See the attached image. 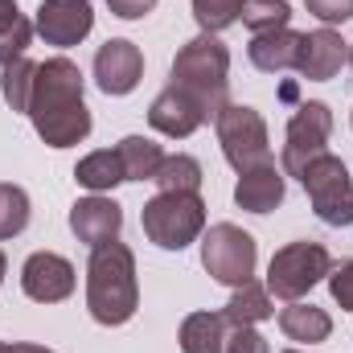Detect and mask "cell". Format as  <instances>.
<instances>
[{
  "mask_svg": "<svg viewBox=\"0 0 353 353\" xmlns=\"http://www.w3.org/2000/svg\"><path fill=\"white\" fill-rule=\"evenodd\" d=\"M350 66H353V46H350Z\"/></svg>",
  "mask_w": 353,
  "mask_h": 353,
  "instance_id": "d590c367",
  "label": "cell"
},
{
  "mask_svg": "<svg viewBox=\"0 0 353 353\" xmlns=\"http://www.w3.org/2000/svg\"><path fill=\"white\" fill-rule=\"evenodd\" d=\"M152 181H157L161 193H197L201 181H205V173H201V165H197L189 152H176V157H165V161H161V169H157Z\"/></svg>",
  "mask_w": 353,
  "mask_h": 353,
  "instance_id": "cb8c5ba5",
  "label": "cell"
},
{
  "mask_svg": "<svg viewBox=\"0 0 353 353\" xmlns=\"http://www.w3.org/2000/svg\"><path fill=\"white\" fill-rule=\"evenodd\" d=\"M247 0H193V17L201 25V33H222L243 17Z\"/></svg>",
  "mask_w": 353,
  "mask_h": 353,
  "instance_id": "83f0119b",
  "label": "cell"
},
{
  "mask_svg": "<svg viewBox=\"0 0 353 353\" xmlns=\"http://www.w3.org/2000/svg\"><path fill=\"white\" fill-rule=\"evenodd\" d=\"M169 83L193 94L205 119H218V111L230 103V50L218 41V33H197L176 50Z\"/></svg>",
  "mask_w": 353,
  "mask_h": 353,
  "instance_id": "3957f363",
  "label": "cell"
},
{
  "mask_svg": "<svg viewBox=\"0 0 353 353\" xmlns=\"http://www.w3.org/2000/svg\"><path fill=\"white\" fill-rule=\"evenodd\" d=\"M4 267L8 263H4V251H0V283H4Z\"/></svg>",
  "mask_w": 353,
  "mask_h": 353,
  "instance_id": "836d02e7",
  "label": "cell"
},
{
  "mask_svg": "<svg viewBox=\"0 0 353 353\" xmlns=\"http://www.w3.org/2000/svg\"><path fill=\"white\" fill-rule=\"evenodd\" d=\"M29 226V193L12 181H0V239H17Z\"/></svg>",
  "mask_w": 353,
  "mask_h": 353,
  "instance_id": "484cf974",
  "label": "cell"
},
{
  "mask_svg": "<svg viewBox=\"0 0 353 353\" xmlns=\"http://www.w3.org/2000/svg\"><path fill=\"white\" fill-rule=\"evenodd\" d=\"M119 226H123V210L103 197V193H90V197H79L70 205V230L79 243H87L90 251L103 247V243H115L119 239Z\"/></svg>",
  "mask_w": 353,
  "mask_h": 353,
  "instance_id": "5bb4252c",
  "label": "cell"
},
{
  "mask_svg": "<svg viewBox=\"0 0 353 353\" xmlns=\"http://www.w3.org/2000/svg\"><path fill=\"white\" fill-rule=\"evenodd\" d=\"M33 29L46 37V46L70 50L94 29V8L90 0H41Z\"/></svg>",
  "mask_w": 353,
  "mask_h": 353,
  "instance_id": "30bf717a",
  "label": "cell"
},
{
  "mask_svg": "<svg viewBox=\"0 0 353 353\" xmlns=\"http://www.w3.org/2000/svg\"><path fill=\"white\" fill-rule=\"evenodd\" d=\"M329 136H333V111L321 99H308L296 107V115L288 119V136H283V173L300 176L321 152H329Z\"/></svg>",
  "mask_w": 353,
  "mask_h": 353,
  "instance_id": "9c48e42d",
  "label": "cell"
},
{
  "mask_svg": "<svg viewBox=\"0 0 353 353\" xmlns=\"http://www.w3.org/2000/svg\"><path fill=\"white\" fill-rule=\"evenodd\" d=\"M74 181L90 189V193H107V189H115L119 181H123V165H119V152L115 148H103V152H90L79 161V169H74Z\"/></svg>",
  "mask_w": 353,
  "mask_h": 353,
  "instance_id": "603a6c76",
  "label": "cell"
},
{
  "mask_svg": "<svg viewBox=\"0 0 353 353\" xmlns=\"http://www.w3.org/2000/svg\"><path fill=\"white\" fill-rule=\"evenodd\" d=\"M33 21L17 8V0H0V66L25 58L29 41H33Z\"/></svg>",
  "mask_w": 353,
  "mask_h": 353,
  "instance_id": "44dd1931",
  "label": "cell"
},
{
  "mask_svg": "<svg viewBox=\"0 0 353 353\" xmlns=\"http://www.w3.org/2000/svg\"><path fill=\"white\" fill-rule=\"evenodd\" d=\"M148 123H152L161 136H169V140H185V136H193V132L205 123V111L197 107L193 94H185L181 87L169 83V87L152 99V107H148Z\"/></svg>",
  "mask_w": 353,
  "mask_h": 353,
  "instance_id": "9a60e30c",
  "label": "cell"
},
{
  "mask_svg": "<svg viewBox=\"0 0 353 353\" xmlns=\"http://www.w3.org/2000/svg\"><path fill=\"white\" fill-rule=\"evenodd\" d=\"M279 329L288 341H304V345H316L333 333V316L316 304H304V300H292L283 312H279Z\"/></svg>",
  "mask_w": 353,
  "mask_h": 353,
  "instance_id": "ac0fdd59",
  "label": "cell"
},
{
  "mask_svg": "<svg viewBox=\"0 0 353 353\" xmlns=\"http://www.w3.org/2000/svg\"><path fill=\"white\" fill-rule=\"evenodd\" d=\"M333 255L321 243H288L267 263V292L275 300H304L321 279H329Z\"/></svg>",
  "mask_w": 353,
  "mask_h": 353,
  "instance_id": "5b68a950",
  "label": "cell"
},
{
  "mask_svg": "<svg viewBox=\"0 0 353 353\" xmlns=\"http://www.w3.org/2000/svg\"><path fill=\"white\" fill-rule=\"evenodd\" d=\"M222 353H271V350H267L263 337L255 333V325H234L226 333V350Z\"/></svg>",
  "mask_w": 353,
  "mask_h": 353,
  "instance_id": "f546056e",
  "label": "cell"
},
{
  "mask_svg": "<svg viewBox=\"0 0 353 353\" xmlns=\"http://www.w3.org/2000/svg\"><path fill=\"white\" fill-rule=\"evenodd\" d=\"M0 353H8V345H4V341H0Z\"/></svg>",
  "mask_w": 353,
  "mask_h": 353,
  "instance_id": "e575fe53",
  "label": "cell"
},
{
  "mask_svg": "<svg viewBox=\"0 0 353 353\" xmlns=\"http://www.w3.org/2000/svg\"><path fill=\"white\" fill-rule=\"evenodd\" d=\"M140 222L148 243H157L161 251H185L205 230V201L201 193H157L144 205Z\"/></svg>",
  "mask_w": 353,
  "mask_h": 353,
  "instance_id": "277c9868",
  "label": "cell"
},
{
  "mask_svg": "<svg viewBox=\"0 0 353 353\" xmlns=\"http://www.w3.org/2000/svg\"><path fill=\"white\" fill-rule=\"evenodd\" d=\"M255 263H259V247L243 226L218 222V226L201 230V267L218 283L243 288L247 279H255Z\"/></svg>",
  "mask_w": 353,
  "mask_h": 353,
  "instance_id": "8992f818",
  "label": "cell"
},
{
  "mask_svg": "<svg viewBox=\"0 0 353 353\" xmlns=\"http://www.w3.org/2000/svg\"><path fill=\"white\" fill-rule=\"evenodd\" d=\"M87 308L107 329L128 325L140 308V283H136V255L115 239L90 251L87 263Z\"/></svg>",
  "mask_w": 353,
  "mask_h": 353,
  "instance_id": "7a4b0ae2",
  "label": "cell"
},
{
  "mask_svg": "<svg viewBox=\"0 0 353 353\" xmlns=\"http://www.w3.org/2000/svg\"><path fill=\"white\" fill-rule=\"evenodd\" d=\"M107 8L115 17H123V21H140V17H148L157 8V0H107Z\"/></svg>",
  "mask_w": 353,
  "mask_h": 353,
  "instance_id": "1f68e13d",
  "label": "cell"
},
{
  "mask_svg": "<svg viewBox=\"0 0 353 353\" xmlns=\"http://www.w3.org/2000/svg\"><path fill=\"white\" fill-rule=\"evenodd\" d=\"M0 70H4V74H0L4 103L25 115V111H29V94H33V79H37V62L17 58V62H8V66H0Z\"/></svg>",
  "mask_w": 353,
  "mask_h": 353,
  "instance_id": "d4e9b609",
  "label": "cell"
},
{
  "mask_svg": "<svg viewBox=\"0 0 353 353\" xmlns=\"http://www.w3.org/2000/svg\"><path fill=\"white\" fill-rule=\"evenodd\" d=\"M283 193H288L283 189V169H275V161L239 173V185H234V201L247 214H271L275 205H283Z\"/></svg>",
  "mask_w": 353,
  "mask_h": 353,
  "instance_id": "2e32d148",
  "label": "cell"
},
{
  "mask_svg": "<svg viewBox=\"0 0 353 353\" xmlns=\"http://www.w3.org/2000/svg\"><path fill=\"white\" fill-rule=\"evenodd\" d=\"M115 152H119V165H123V181H152L161 161H165L161 144L148 140V136H123Z\"/></svg>",
  "mask_w": 353,
  "mask_h": 353,
  "instance_id": "7402d4cb",
  "label": "cell"
},
{
  "mask_svg": "<svg viewBox=\"0 0 353 353\" xmlns=\"http://www.w3.org/2000/svg\"><path fill=\"white\" fill-rule=\"evenodd\" d=\"M222 316H226L230 329H234V325H263V321H271V316H275V304H271L267 283L247 279L243 288H234V296H230V304L222 308Z\"/></svg>",
  "mask_w": 353,
  "mask_h": 353,
  "instance_id": "ffe728a7",
  "label": "cell"
},
{
  "mask_svg": "<svg viewBox=\"0 0 353 353\" xmlns=\"http://www.w3.org/2000/svg\"><path fill=\"white\" fill-rule=\"evenodd\" d=\"M218 144H222V157L234 173H247L255 165L271 161V140H267V123L255 107H239V103H226L218 111Z\"/></svg>",
  "mask_w": 353,
  "mask_h": 353,
  "instance_id": "52a82bcc",
  "label": "cell"
},
{
  "mask_svg": "<svg viewBox=\"0 0 353 353\" xmlns=\"http://www.w3.org/2000/svg\"><path fill=\"white\" fill-rule=\"evenodd\" d=\"M21 288L37 304H62L74 292V263L54 251H33L21 267Z\"/></svg>",
  "mask_w": 353,
  "mask_h": 353,
  "instance_id": "7c38bea8",
  "label": "cell"
},
{
  "mask_svg": "<svg viewBox=\"0 0 353 353\" xmlns=\"http://www.w3.org/2000/svg\"><path fill=\"white\" fill-rule=\"evenodd\" d=\"M292 21V8L288 0H247L243 8V25L259 37V33H275V29H288Z\"/></svg>",
  "mask_w": 353,
  "mask_h": 353,
  "instance_id": "4316f807",
  "label": "cell"
},
{
  "mask_svg": "<svg viewBox=\"0 0 353 353\" xmlns=\"http://www.w3.org/2000/svg\"><path fill=\"white\" fill-rule=\"evenodd\" d=\"M226 329L230 325L222 312H189L181 321V353H222Z\"/></svg>",
  "mask_w": 353,
  "mask_h": 353,
  "instance_id": "d6986e66",
  "label": "cell"
},
{
  "mask_svg": "<svg viewBox=\"0 0 353 353\" xmlns=\"http://www.w3.org/2000/svg\"><path fill=\"white\" fill-rule=\"evenodd\" d=\"M300 185H304V193L325 226H353V181L341 157L321 152L300 173Z\"/></svg>",
  "mask_w": 353,
  "mask_h": 353,
  "instance_id": "ba28073f",
  "label": "cell"
},
{
  "mask_svg": "<svg viewBox=\"0 0 353 353\" xmlns=\"http://www.w3.org/2000/svg\"><path fill=\"white\" fill-rule=\"evenodd\" d=\"M144 79V54L128 37H111L94 54V83L103 94H132Z\"/></svg>",
  "mask_w": 353,
  "mask_h": 353,
  "instance_id": "8fae6325",
  "label": "cell"
},
{
  "mask_svg": "<svg viewBox=\"0 0 353 353\" xmlns=\"http://www.w3.org/2000/svg\"><path fill=\"white\" fill-rule=\"evenodd\" d=\"M308 4V12L321 21V25H345V21H353V0H304Z\"/></svg>",
  "mask_w": 353,
  "mask_h": 353,
  "instance_id": "f1b7e54d",
  "label": "cell"
},
{
  "mask_svg": "<svg viewBox=\"0 0 353 353\" xmlns=\"http://www.w3.org/2000/svg\"><path fill=\"white\" fill-rule=\"evenodd\" d=\"M329 292H333V300H337L345 312H353V259H345L341 267L329 271Z\"/></svg>",
  "mask_w": 353,
  "mask_h": 353,
  "instance_id": "4dcf8cb0",
  "label": "cell"
},
{
  "mask_svg": "<svg viewBox=\"0 0 353 353\" xmlns=\"http://www.w3.org/2000/svg\"><path fill=\"white\" fill-rule=\"evenodd\" d=\"M296 54H300V33L296 29H275V33H259L247 46V58L255 70L263 74H279V70H296Z\"/></svg>",
  "mask_w": 353,
  "mask_h": 353,
  "instance_id": "e0dca14e",
  "label": "cell"
},
{
  "mask_svg": "<svg viewBox=\"0 0 353 353\" xmlns=\"http://www.w3.org/2000/svg\"><path fill=\"white\" fill-rule=\"evenodd\" d=\"M8 353H54V350H46V345H29V341H17V345H8Z\"/></svg>",
  "mask_w": 353,
  "mask_h": 353,
  "instance_id": "d6a6232c",
  "label": "cell"
},
{
  "mask_svg": "<svg viewBox=\"0 0 353 353\" xmlns=\"http://www.w3.org/2000/svg\"><path fill=\"white\" fill-rule=\"evenodd\" d=\"M350 62V46L341 41L337 29L321 25L312 33H300V54H296V74L308 83H329L341 66Z\"/></svg>",
  "mask_w": 353,
  "mask_h": 353,
  "instance_id": "4fadbf2b",
  "label": "cell"
},
{
  "mask_svg": "<svg viewBox=\"0 0 353 353\" xmlns=\"http://www.w3.org/2000/svg\"><path fill=\"white\" fill-rule=\"evenodd\" d=\"M33 132L50 148H74L90 136V111L83 103V70L70 58H46L37 62V79L29 94Z\"/></svg>",
  "mask_w": 353,
  "mask_h": 353,
  "instance_id": "6da1fadb",
  "label": "cell"
},
{
  "mask_svg": "<svg viewBox=\"0 0 353 353\" xmlns=\"http://www.w3.org/2000/svg\"><path fill=\"white\" fill-rule=\"evenodd\" d=\"M283 353H300V350H283Z\"/></svg>",
  "mask_w": 353,
  "mask_h": 353,
  "instance_id": "8d00e7d4",
  "label": "cell"
}]
</instances>
